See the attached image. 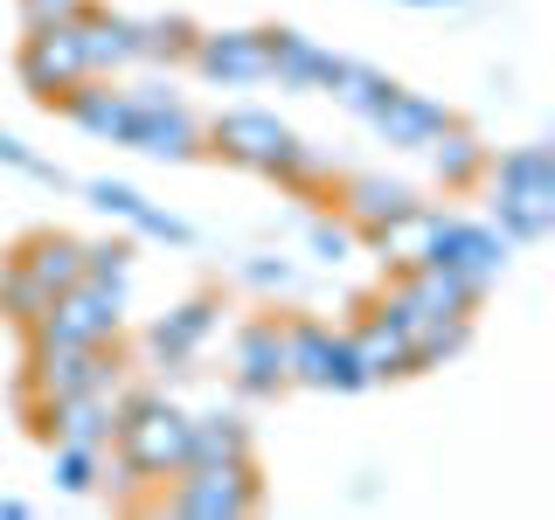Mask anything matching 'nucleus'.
I'll list each match as a JSON object with an SVG mask.
<instances>
[{
	"instance_id": "obj_1",
	"label": "nucleus",
	"mask_w": 555,
	"mask_h": 520,
	"mask_svg": "<svg viewBox=\"0 0 555 520\" xmlns=\"http://www.w3.org/2000/svg\"><path fill=\"white\" fill-rule=\"evenodd\" d=\"M486 222L507 243L555 236V146H514L486 167Z\"/></svg>"
},
{
	"instance_id": "obj_2",
	"label": "nucleus",
	"mask_w": 555,
	"mask_h": 520,
	"mask_svg": "<svg viewBox=\"0 0 555 520\" xmlns=\"http://www.w3.org/2000/svg\"><path fill=\"white\" fill-rule=\"evenodd\" d=\"M118 472L139 479V485H167L173 472L188 465V410H173L160 389H132L118 395V424H112V444Z\"/></svg>"
},
{
	"instance_id": "obj_3",
	"label": "nucleus",
	"mask_w": 555,
	"mask_h": 520,
	"mask_svg": "<svg viewBox=\"0 0 555 520\" xmlns=\"http://www.w3.org/2000/svg\"><path fill=\"white\" fill-rule=\"evenodd\" d=\"M160 507L188 520H243L264 507V479L257 458H195L160 485Z\"/></svg>"
},
{
	"instance_id": "obj_4",
	"label": "nucleus",
	"mask_w": 555,
	"mask_h": 520,
	"mask_svg": "<svg viewBox=\"0 0 555 520\" xmlns=\"http://www.w3.org/2000/svg\"><path fill=\"white\" fill-rule=\"evenodd\" d=\"M126 98H132V118H126V139H118V146L146 153V160H167V167L202 160V153H208L202 118L188 112L167 83H126Z\"/></svg>"
},
{
	"instance_id": "obj_5",
	"label": "nucleus",
	"mask_w": 555,
	"mask_h": 520,
	"mask_svg": "<svg viewBox=\"0 0 555 520\" xmlns=\"http://www.w3.org/2000/svg\"><path fill=\"white\" fill-rule=\"evenodd\" d=\"M83 389H118V347H69V340H28L22 361V403H56Z\"/></svg>"
},
{
	"instance_id": "obj_6",
	"label": "nucleus",
	"mask_w": 555,
	"mask_h": 520,
	"mask_svg": "<svg viewBox=\"0 0 555 520\" xmlns=\"http://www.w3.org/2000/svg\"><path fill=\"white\" fill-rule=\"evenodd\" d=\"M285 375L299 389H326V395L369 389V368H361L354 340L326 320H285Z\"/></svg>"
},
{
	"instance_id": "obj_7",
	"label": "nucleus",
	"mask_w": 555,
	"mask_h": 520,
	"mask_svg": "<svg viewBox=\"0 0 555 520\" xmlns=\"http://www.w3.org/2000/svg\"><path fill=\"white\" fill-rule=\"evenodd\" d=\"M202 132H208V153H216V160H230L243 173H264V181L292 160V146H299V132H292L278 112H264V104L216 112V118H202Z\"/></svg>"
},
{
	"instance_id": "obj_8",
	"label": "nucleus",
	"mask_w": 555,
	"mask_h": 520,
	"mask_svg": "<svg viewBox=\"0 0 555 520\" xmlns=\"http://www.w3.org/2000/svg\"><path fill=\"white\" fill-rule=\"evenodd\" d=\"M507 250L514 243L493 230V222H473V216H444L438 208V230L424 243V264H438L451 277H465L473 291H493L500 271H507Z\"/></svg>"
},
{
	"instance_id": "obj_9",
	"label": "nucleus",
	"mask_w": 555,
	"mask_h": 520,
	"mask_svg": "<svg viewBox=\"0 0 555 520\" xmlns=\"http://www.w3.org/2000/svg\"><path fill=\"white\" fill-rule=\"evenodd\" d=\"M118 334H126V299L104 285H69L49 299V312L28 326V340H69V347H118Z\"/></svg>"
},
{
	"instance_id": "obj_10",
	"label": "nucleus",
	"mask_w": 555,
	"mask_h": 520,
	"mask_svg": "<svg viewBox=\"0 0 555 520\" xmlns=\"http://www.w3.org/2000/svg\"><path fill=\"white\" fill-rule=\"evenodd\" d=\"M188 69L202 83H222V91L271 83V28H195Z\"/></svg>"
},
{
	"instance_id": "obj_11",
	"label": "nucleus",
	"mask_w": 555,
	"mask_h": 520,
	"mask_svg": "<svg viewBox=\"0 0 555 520\" xmlns=\"http://www.w3.org/2000/svg\"><path fill=\"white\" fill-rule=\"evenodd\" d=\"M14 77H22V91L35 104H56L69 83H83L91 69H83V49H77V35L63 28H28L22 35V56H14Z\"/></svg>"
},
{
	"instance_id": "obj_12",
	"label": "nucleus",
	"mask_w": 555,
	"mask_h": 520,
	"mask_svg": "<svg viewBox=\"0 0 555 520\" xmlns=\"http://www.w3.org/2000/svg\"><path fill=\"white\" fill-rule=\"evenodd\" d=\"M35 438L42 444H112L118 424V389H83V395H56V403H28Z\"/></svg>"
},
{
	"instance_id": "obj_13",
	"label": "nucleus",
	"mask_w": 555,
	"mask_h": 520,
	"mask_svg": "<svg viewBox=\"0 0 555 520\" xmlns=\"http://www.w3.org/2000/svg\"><path fill=\"white\" fill-rule=\"evenodd\" d=\"M69 35H77L91 77H126V69H139V22L132 14H112L104 0H83V14L69 22Z\"/></svg>"
},
{
	"instance_id": "obj_14",
	"label": "nucleus",
	"mask_w": 555,
	"mask_h": 520,
	"mask_svg": "<svg viewBox=\"0 0 555 520\" xmlns=\"http://www.w3.org/2000/svg\"><path fill=\"white\" fill-rule=\"evenodd\" d=\"M369 126L389 139L396 153H424L430 139H438L444 126H451V112L438 98H424V91H403V83L389 77V91H382L375 104H369Z\"/></svg>"
},
{
	"instance_id": "obj_15",
	"label": "nucleus",
	"mask_w": 555,
	"mask_h": 520,
	"mask_svg": "<svg viewBox=\"0 0 555 520\" xmlns=\"http://www.w3.org/2000/svg\"><path fill=\"white\" fill-rule=\"evenodd\" d=\"M354 354H361V368H369V381H403V375H416V340H410V326L396 320L389 306H369L354 320Z\"/></svg>"
},
{
	"instance_id": "obj_16",
	"label": "nucleus",
	"mask_w": 555,
	"mask_h": 520,
	"mask_svg": "<svg viewBox=\"0 0 555 520\" xmlns=\"http://www.w3.org/2000/svg\"><path fill=\"white\" fill-rule=\"evenodd\" d=\"M236 389L243 395L292 389V375H285V320H278V312L243 320V334H236Z\"/></svg>"
},
{
	"instance_id": "obj_17",
	"label": "nucleus",
	"mask_w": 555,
	"mask_h": 520,
	"mask_svg": "<svg viewBox=\"0 0 555 520\" xmlns=\"http://www.w3.org/2000/svg\"><path fill=\"white\" fill-rule=\"evenodd\" d=\"M216 320H222V306L208 299V291H202V299H181L167 320L146 326V354L160 361V368H188V361H195L202 347L216 340Z\"/></svg>"
},
{
	"instance_id": "obj_18",
	"label": "nucleus",
	"mask_w": 555,
	"mask_h": 520,
	"mask_svg": "<svg viewBox=\"0 0 555 520\" xmlns=\"http://www.w3.org/2000/svg\"><path fill=\"white\" fill-rule=\"evenodd\" d=\"M49 112H63L77 132L112 139V146H118V139H126V118H132V98H126V83H118V77H83V83H69Z\"/></svg>"
},
{
	"instance_id": "obj_19",
	"label": "nucleus",
	"mask_w": 555,
	"mask_h": 520,
	"mask_svg": "<svg viewBox=\"0 0 555 520\" xmlns=\"http://www.w3.org/2000/svg\"><path fill=\"white\" fill-rule=\"evenodd\" d=\"M326 195H334V216H340V222H354V230L369 236L375 222H389L396 208H410V202H416V187H410V181H396V173H340Z\"/></svg>"
},
{
	"instance_id": "obj_20",
	"label": "nucleus",
	"mask_w": 555,
	"mask_h": 520,
	"mask_svg": "<svg viewBox=\"0 0 555 520\" xmlns=\"http://www.w3.org/2000/svg\"><path fill=\"white\" fill-rule=\"evenodd\" d=\"M8 257L49 291V299L69 291V285H83V236H69V230H28Z\"/></svg>"
},
{
	"instance_id": "obj_21",
	"label": "nucleus",
	"mask_w": 555,
	"mask_h": 520,
	"mask_svg": "<svg viewBox=\"0 0 555 520\" xmlns=\"http://www.w3.org/2000/svg\"><path fill=\"white\" fill-rule=\"evenodd\" d=\"M389 285L403 291V299L424 312V320H473L486 291H473L465 277H451L438 264H410V271H389Z\"/></svg>"
},
{
	"instance_id": "obj_22",
	"label": "nucleus",
	"mask_w": 555,
	"mask_h": 520,
	"mask_svg": "<svg viewBox=\"0 0 555 520\" xmlns=\"http://www.w3.org/2000/svg\"><path fill=\"white\" fill-rule=\"evenodd\" d=\"M424 153H430V181H438L444 195H465V187H479L486 167H493V146H486L473 126H459V118H451V126L430 139Z\"/></svg>"
},
{
	"instance_id": "obj_23",
	"label": "nucleus",
	"mask_w": 555,
	"mask_h": 520,
	"mask_svg": "<svg viewBox=\"0 0 555 520\" xmlns=\"http://www.w3.org/2000/svg\"><path fill=\"white\" fill-rule=\"evenodd\" d=\"M430 230H438V208H430V202H410V208H396L389 222H375L361 243L382 257V271H410V264H424Z\"/></svg>"
},
{
	"instance_id": "obj_24",
	"label": "nucleus",
	"mask_w": 555,
	"mask_h": 520,
	"mask_svg": "<svg viewBox=\"0 0 555 520\" xmlns=\"http://www.w3.org/2000/svg\"><path fill=\"white\" fill-rule=\"evenodd\" d=\"M91 208L98 216H112V222H126L132 236H160V243H188V222L181 216H167V208H153L139 187L126 181H91Z\"/></svg>"
},
{
	"instance_id": "obj_25",
	"label": "nucleus",
	"mask_w": 555,
	"mask_h": 520,
	"mask_svg": "<svg viewBox=\"0 0 555 520\" xmlns=\"http://www.w3.org/2000/svg\"><path fill=\"white\" fill-rule=\"evenodd\" d=\"M326 69H334L326 42H312L299 28H271V83H285V91H326Z\"/></svg>"
},
{
	"instance_id": "obj_26",
	"label": "nucleus",
	"mask_w": 555,
	"mask_h": 520,
	"mask_svg": "<svg viewBox=\"0 0 555 520\" xmlns=\"http://www.w3.org/2000/svg\"><path fill=\"white\" fill-rule=\"evenodd\" d=\"M195 458H257V438L236 410H202L188 416V465Z\"/></svg>"
},
{
	"instance_id": "obj_27",
	"label": "nucleus",
	"mask_w": 555,
	"mask_h": 520,
	"mask_svg": "<svg viewBox=\"0 0 555 520\" xmlns=\"http://www.w3.org/2000/svg\"><path fill=\"white\" fill-rule=\"evenodd\" d=\"M188 49H195V22L188 14H146L139 22V63H188Z\"/></svg>"
},
{
	"instance_id": "obj_28",
	"label": "nucleus",
	"mask_w": 555,
	"mask_h": 520,
	"mask_svg": "<svg viewBox=\"0 0 555 520\" xmlns=\"http://www.w3.org/2000/svg\"><path fill=\"white\" fill-rule=\"evenodd\" d=\"M326 91H334L354 118H369V104L389 91V77H382L375 63H354V56H334V69H326Z\"/></svg>"
},
{
	"instance_id": "obj_29",
	"label": "nucleus",
	"mask_w": 555,
	"mask_h": 520,
	"mask_svg": "<svg viewBox=\"0 0 555 520\" xmlns=\"http://www.w3.org/2000/svg\"><path fill=\"white\" fill-rule=\"evenodd\" d=\"M49 479H56V493H98L104 451L98 444H49Z\"/></svg>"
},
{
	"instance_id": "obj_30",
	"label": "nucleus",
	"mask_w": 555,
	"mask_h": 520,
	"mask_svg": "<svg viewBox=\"0 0 555 520\" xmlns=\"http://www.w3.org/2000/svg\"><path fill=\"white\" fill-rule=\"evenodd\" d=\"M0 312H8V326H22V334H28V326L49 312V291L35 285V277H28L22 264H14V257L0 264Z\"/></svg>"
},
{
	"instance_id": "obj_31",
	"label": "nucleus",
	"mask_w": 555,
	"mask_h": 520,
	"mask_svg": "<svg viewBox=\"0 0 555 520\" xmlns=\"http://www.w3.org/2000/svg\"><path fill=\"white\" fill-rule=\"evenodd\" d=\"M83 277L126 299V285H132V243H126V236H112V243H83Z\"/></svg>"
},
{
	"instance_id": "obj_32",
	"label": "nucleus",
	"mask_w": 555,
	"mask_h": 520,
	"mask_svg": "<svg viewBox=\"0 0 555 520\" xmlns=\"http://www.w3.org/2000/svg\"><path fill=\"white\" fill-rule=\"evenodd\" d=\"M271 181H278V187H292V195H326V187H334V167H326L320 153H312L306 139H299V146H292V160L278 167Z\"/></svg>"
},
{
	"instance_id": "obj_33",
	"label": "nucleus",
	"mask_w": 555,
	"mask_h": 520,
	"mask_svg": "<svg viewBox=\"0 0 555 520\" xmlns=\"http://www.w3.org/2000/svg\"><path fill=\"white\" fill-rule=\"evenodd\" d=\"M306 243H312V257H320V264H347V250L361 243V230H354V222H340V216H312Z\"/></svg>"
},
{
	"instance_id": "obj_34",
	"label": "nucleus",
	"mask_w": 555,
	"mask_h": 520,
	"mask_svg": "<svg viewBox=\"0 0 555 520\" xmlns=\"http://www.w3.org/2000/svg\"><path fill=\"white\" fill-rule=\"evenodd\" d=\"M77 14H83V0H22V28H63Z\"/></svg>"
},
{
	"instance_id": "obj_35",
	"label": "nucleus",
	"mask_w": 555,
	"mask_h": 520,
	"mask_svg": "<svg viewBox=\"0 0 555 520\" xmlns=\"http://www.w3.org/2000/svg\"><path fill=\"white\" fill-rule=\"evenodd\" d=\"M292 277H299V271H292L285 257H257V264H243V285H250V291H292Z\"/></svg>"
},
{
	"instance_id": "obj_36",
	"label": "nucleus",
	"mask_w": 555,
	"mask_h": 520,
	"mask_svg": "<svg viewBox=\"0 0 555 520\" xmlns=\"http://www.w3.org/2000/svg\"><path fill=\"white\" fill-rule=\"evenodd\" d=\"M0 160H8L14 173H35V181H63V173L49 167L42 153H28V146H22V139H14V132H0Z\"/></svg>"
},
{
	"instance_id": "obj_37",
	"label": "nucleus",
	"mask_w": 555,
	"mask_h": 520,
	"mask_svg": "<svg viewBox=\"0 0 555 520\" xmlns=\"http://www.w3.org/2000/svg\"><path fill=\"white\" fill-rule=\"evenodd\" d=\"M0 520H28V499H14V493H0Z\"/></svg>"
},
{
	"instance_id": "obj_38",
	"label": "nucleus",
	"mask_w": 555,
	"mask_h": 520,
	"mask_svg": "<svg viewBox=\"0 0 555 520\" xmlns=\"http://www.w3.org/2000/svg\"><path fill=\"white\" fill-rule=\"evenodd\" d=\"M403 8H459V0H403Z\"/></svg>"
}]
</instances>
